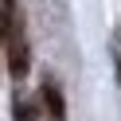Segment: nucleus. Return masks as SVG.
Returning a JSON list of instances; mask_svg holds the SVG:
<instances>
[{
	"label": "nucleus",
	"instance_id": "f257e3e1",
	"mask_svg": "<svg viewBox=\"0 0 121 121\" xmlns=\"http://www.w3.org/2000/svg\"><path fill=\"white\" fill-rule=\"evenodd\" d=\"M0 47L8 55V74L24 82L27 74V35H24V8L20 0H0Z\"/></svg>",
	"mask_w": 121,
	"mask_h": 121
},
{
	"label": "nucleus",
	"instance_id": "f03ea898",
	"mask_svg": "<svg viewBox=\"0 0 121 121\" xmlns=\"http://www.w3.org/2000/svg\"><path fill=\"white\" fill-rule=\"evenodd\" d=\"M43 109H47V121H66V98L51 74L43 78Z\"/></svg>",
	"mask_w": 121,
	"mask_h": 121
},
{
	"label": "nucleus",
	"instance_id": "7ed1b4c3",
	"mask_svg": "<svg viewBox=\"0 0 121 121\" xmlns=\"http://www.w3.org/2000/svg\"><path fill=\"white\" fill-rule=\"evenodd\" d=\"M12 113H16V121H35V117H39V105H35V102H27V98H16Z\"/></svg>",
	"mask_w": 121,
	"mask_h": 121
}]
</instances>
